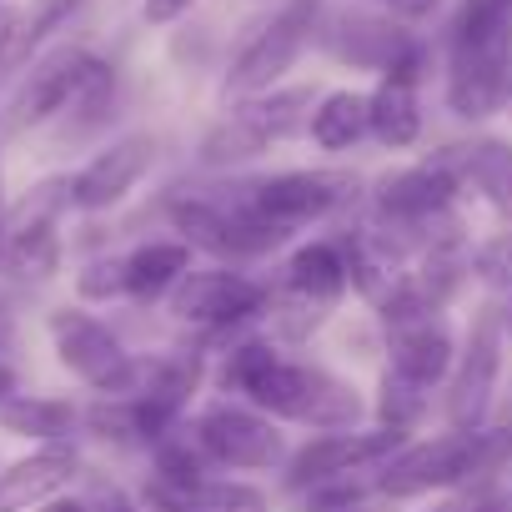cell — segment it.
<instances>
[{"label":"cell","instance_id":"23","mask_svg":"<svg viewBox=\"0 0 512 512\" xmlns=\"http://www.w3.org/2000/svg\"><path fill=\"white\" fill-rule=\"evenodd\" d=\"M307 136H312L322 151H352L362 136H372L367 96H362V91H327V96L312 106Z\"/></svg>","mask_w":512,"mask_h":512},{"label":"cell","instance_id":"10","mask_svg":"<svg viewBox=\"0 0 512 512\" xmlns=\"http://www.w3.org/2000/svg\"><path fill=\"white\" fill-rule=\"evenodd\" d=\"M267 292L262 282H251L241 272H186V282L171 292V312L191 327H231L246 322L251 312H262Z\"/></svg>","mask_w":512,"mask_h":512},{"label":"cell","instance_id":"2","mask_svg":"<svg viewBox=\"0 0 512 512\" xmlns=\"http://www.w3.org/2000/svg\"><path fill=\"white\" fill-rule=\"evenodd\" d=\"M51 342H56L61 367L71 377H81L86 387H96L101 397H141L146 362H136L101 317H91L81 307H61V312H51Z\"/></svg>","mask_w":512,"mask_h":512},{"label":"cell","instance_id":"13","mask_svg":"<svg viewBox=\"0 0 512 512\" xmlns=\"http://www.w3.org/2000/svg\"><path fill=\"white\" fill-rule=\"evenodd\" d=\"M86 66H91V51L86 46H56V51H46L31 66V76L21 81L16 101H11V131H31V126L51 121L56 111H66L71 96H76V86H81V76H86Z\"/></svg>","mask_w":512,"mask_h":512},{"label":"cell","instance_id":"7","mask_svg":"<svg viewBox=\"0 0 512 512\" xmlns=\"http://www.w3.org/2000/svg\"><path fill=\"white\" fill-rule=\"evenodd\" d=\"M196 447L216 467H241V472H262V467L287 462V437L256 407H206L196 422Z\"/></svg>","mask_w":512,"mask_h":512},{"label":"cell","instance_id":"5","mask_svg":"<svg viewBox=\"0 0 512 512\" xmlns=\"http://www.w3.org/2000/svg\"><path fill=\"white\" fill-rule=\"evenodd\" d=\"M502 342H507V322L502 307H482L472 317V332L457 352L452 367V392H447V417L457 432H477L492 412V392H497V372H502Z\"/></svg>","mask_w":512,"mask_h":512},{"label":"cell","instance_id":"19","mask_svg":"<svg viewBox=\"0 0 512 512\" xmlns=\"http://www.w3.org/2000/svg\"><path fill=\"white\" fill-rule=\"evenodd\" d=\"M292 422H302L312 432H357L362 397L342 377H332L327 367H307L302 372V402H297V417Z\"/></svg>","mask_w":512,"mask_h":512},{"label":"cell","instance_id":"11","mask_svg":"<svg viewBox=\"0 0 512 512\" xmlns=\"http://www.w3.org/2000/svg\"><path fill=\"white\" fill-rule=\"evenodd\" d=\"M151 161H156V141L151 136H121V141H111L106 151H96L86 166H81V176L71 181V206H81V211H106V206H116V201H126L131 191H136V181L151 171Z\"/></svg>","mask_w":512,"mask_h":512},{"label":"cell","instance_id":"22","mask_svg":"<svg viewBox=\"0 0 512 512\" xmlns=\"http://www.w3.org/2000/svg\"><path fill=\"white\" fill-rule=\"evenodd\" d=\"M161 512H267V492L251 482H196V487H151Z\"/></svg>","mask_w":512,"mask_h":512},{"label":"cell","instance_id":"30","mask_svg":"<svg viewBox=\"0 0 512 512\" xmlns=\"http://www.w3.org/2000/svg\"><path fill=\"white\" fill-rule=\"evenodd\" d=\"M96 512H136V502H131L126 492H111V497H106V502H101Z\"/></svg>","mask_w":512,"mask_h":512},{"label":"cell","instance_id":"21","mask_svg":"<svg viewBox=\"0 0 512 512\" xmlns=\"http://www.w3.org/2000/svg\"><path fill=\"white\" fill-rule=\"evenodd\" d=\"M372 111V136L387 151H407L422 136V101H417V81L407 76H382V86L367 96Z\"/></svg>","mask_w":512,"mask_h":512},{"label":"cell","instance_id":"3","mask_svg":"<svg viewBox=\"0 0 512 512\" xmlns=\"http://www.w3.org/2000/svg\"><path fill=\"white\" fill-rule=\"evenodd\" d=\"M322 6H327V0H282V11L236 51V61L226 71V96L231 101H246V96H262V91L282 86V76L312 46Z\"/></svg>","mask_w":512,"mask_h":512},{"label":"cell","instance_id":"14","mask_svg":"<svg viewBox=\"0 0 512 512\" xmlns=\"http://www.w3.org/2000/svg\"><path fill=\"white\" fill-rule=\"evenodd\" d=\"M387 357H392L387 372H397V377H407V382H417V387L432 392L437 382L452 377V367H457V342H452V332H447L442 322L422 317V322L387 327Z\"/></svg>","mask_w":512,"mask_h":512},{"label":"cell","instance_id":"12","mask_svg":"<svg viewBox=\"0 0 512 512\" xmlns=\"http://www.w3.org/2000/svg\"><path fill=\"white\" fill-rule=\"evenodd\" d=\"M457 186H462V171H457V156L447 146L442 156L387 176L382 191H377V206H382V216H392L402 226H422V221H432V216H442L452 206Z\"/></svg>","mask_w":512,"mask_h":512},{"label":"cell","instance_id":"4","mask_svg":"<svg viewBox=\"0 0 512 512\" xmlns=\"http://www.w3.org/2000/svg\"><path fill=\"white\" fill-rule=\"evenodd\" d=\"M312 41H317L332 61L357 66V71H382V76H387L397 61H407L412 51H422V41H417L402 21H392L387 11L377 16V11H327V6H322Z\"/></svg>","mask_w":512,"mask_h":512},{"label":"cell","instance_id":"16","mask_svg":"<svg viewBox=\"0 0 512 512\" xmlns=\"http://www.w3.org/2000/svg\"><path fill=\"white\" fill-rule=\"evenodd\" d=\"M312 106H317L312 86H272V91H262V96L236 101L231 116H236L256 141L277 146V141H287V136H297V131L312 126Z\"/></svg>","mask_w":512,"mask_h":512},{"label":"cell","instance_id":"1","mask_svg":"<svg viewBox=\"0 0 512 512\" xmlns=\"http://www.w3.org/2000/svg\"><path fill=\"white\" fill-rule=\"evenodd\" d=\"M512 457V427H477V432H442L432 442H412L397 447L382 467H377V487L387 497H422V492H442L457 487L467 477H487Z\"/></svg>","mask_w":512,"mask_h":512},{"label":"cell","instance_id":"31","mask_svg":"<svg viewBox=\"0 0 512 512\" xmlns=\"http://www.w3.org/2000/svg\"><path fill=\"white\" fill-rule=\"evenodd\" d=\"M11 397H16V372H11L6 362H0V407H6Z\"/></svg>","mask_w":512,"mask_h":512},{"label":"cell","instance_id":"25","mask_svg":"<svg viewBox=\"0 0 512 512\" xmlns=\"http://www.w3.org/2000/svg\"><path fill=\"white\" fill-rule=\"evenodd\" d=\"M0 427L16 437H36V442H56L76 427V407L61 397H11L0 407Z\"/></svg>","mask_w":512,"mask_h":512},{"label":"cell","instance_id":"6","mask_svg":"<svg viewBox=\"0 0 512 512\" xmlns=\"http://www.w3.org/2000/svg\"><path fill=\"white\" fill-rule=\"evenodd\" d=\"M171 221L186 236V246H201V251H216V256H262V251H272V246H282L292 236V231L262 221L246 201L226 206V201H206V196L176 201Z\"/></svg>","mask_w":512,"mask_h":512},{"label":"cell","instance_id":"18","mask_svg":"<svg viewBox=\"0 0 512 512\" xmlns=\"http://www.w3.org/2000/svg\"><path fill=\"white\" fill-rule=\"evenodd\" d=\"M287 287L302 307L322 312L332 307L347 287H352V272H347V251L337 241H312L292 256V267H287Z\"/></svg>","mask_w":512,"mask_h":512},{"label":"cell","instance_id":"29","mask_svg":"<svg viewBox=\"0 0 512 512\" xmlns=\"http://www.w3.org/2000/svg\"><path fill=\"white\" fill-rule=\"evenodd\" d=\"M377 6H382L392 21H402V26H407V21H427V16L442 6V0H377Z\"/></svg>","mask_w":512,"mask_h":512},{"label":"cell","instance_id":"26","mask_svg":"<svg viewBox=\"0 0 512 512\" xmlns=\"http://www.w3.org/2000/svg\"><path fill=\"white\" fill-rule=\"evenodd\" d=\"M422 412H427V387H417V382L387 372V377H382V402H377L382 427H387V432H412V427L422 422Z\"/></svg>","mask_w":512,"mask_h":512},{"label":"cell","instance_id":"20","mask_svg":"<svg viewBox=\"0 0 512 512\" xmlns=\"http://www.w3.org/2000/svg\"><path fill=\"white\" fill-rule=\"evenodd\" d=\"M191 272V246L186 241H151L126 256V297L136 302H161L171 297Z\"/></svg>","mask_w":512,"mask_h":512},{"label":"cell","instance_id":"17","mask_svg":"<svg viewBox=\"0 0 512 512\" xmlns=\"http://www.w3.org/2000/svg\"><path fill=\"white\" fill-rule=\"evenodd\" d=\"M76 11H81V0H31L26 11H16L11 21H0V76L21 71Z\"/></svg>","mask_w":512,"mask_h":512},{"label":"cell","instance_id":"28","mask_svg":"<svg viewBox=\"0 0 512 512\" xmlns=\"http://www.w3.org/2000/svg\"><path fill=\"white\" fill-rule=\"evenodd\" d=\"M191 6H196V0H141V16H146V26H171Z\"/></svg>","mask_w":512,"mask_h":512},{"label":"cell","instance_id":"24","mask_svg":"<svg viewBox=\"0 0 512 512\" xmlns=\"http://www.w3.org/2000/svg\"><path fill=\"white\" fill-rule=\"evenodd\" d=\"M462 181H472L482 191V201H492L502 216H512V146L507 141H472V146H452Z\"/></svg>","mask_w":512,"mask_h":512},{"label":"cell","instance_id":"8","mask_svg":"<svg viewBox=\"0 0 512 512\" xmlns=\"http://www.w3.org/2000/svg\"><path fill=\"white\" fill-rule=\"evenodd\" d=\"M347 176H332V171H282V176H267V181H256L246 186V206L282 226V231H297L307 221H322L332 216L342 201H347Z\"/></svg>","mask_w":512,"mask_h":512},{"label":"cell","instance_id":"15","mask_svg":"<svg viewBox=\"0 0 512 512\" xmlns=\"http://www.w3.org/2000/svg\"><path fill=\"white\" fill-rule=\"evenodd\" d=\"M71 477H76V452H71V447L31 452V457H21V462H11L6 472H0V512L41 507V502H51Z\"/></svg>","mask_w":512,"mask_h":512},{"label":"cell","instance_id":"32","mask_svg":"<svg viewBox=\"0 0 512 512\" xmlns=\"http://www.w3.org/2000/svg\"><path fill=\"white\" fill-rule=\"evenodd\" d=\"M0 262H6V196H0Z\"/></svg>","mask_w":512,"mask_h":512},{"label":"cell","instance_id":"27","mask_svg":"<svg viewBox=\"0 0 512 512\" xmlns=\"http://www.w3.org/2000/svg\"><path fill=\"white\" fill-rule=\"evenodd\" d=\"M76 292L86 302H111V297H126V256L121 262H96L76 277Z\"/></svg>","mask_w":512,"mask_h":512},{"label":"cell","instance_id":"9","mask_svg":"<svg viewBox=\"0 0 512 512\" xmlns=\"http://www.w3.org/2000/svg\"><path fill=\"white\" fill-rule=\"evenodd\" d=\"M397 447H402V432H387V427H377V432H322L317 442H307L292 457V487H322V482H337V477H352V472H372Z\"/></svg>","mask_w":512,"mask_h":512},{"label":"cell","instance_id":"33","mask_svg":"<svg viewBox=\"0 0 512 512\" xmlns=\"http://www.w3.org/2000/svg\"><path fill=\"white\" fill-rule=\"evenodd\" d=\"M502 322H507V337H512V302L502 307Z\"/></svg>","mask_w":512,"mask_h":512}]
</instances>
